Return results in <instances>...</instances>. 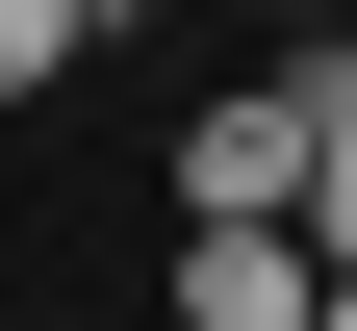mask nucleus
Returning a JSON list of instances; mask_svg holds the SVG:
<instances>
[{
    "mask_svg": "<svg viewBox=\"0 0 357 331\" xmlns=\"http://www.w3.org/2000/svg\"><path fill=\"white\" fill-rule=\"evenodd\" d=\"M306 229V77H230V102H204V128H178V229Z\"/></svg>",
    "mask_w": 357,
    "mask_h": 331,
    "instance_id": "obj_1",
    "label": "nucleus"
},
{
    "mask_svg": "<svg viewBox=\"0 0 357 331\" xmlns=\"http://www.w3.org/2000/svg\"><path fill=\"white\" fill-rule=\"evenodd\" d=\"M178 331H332V255H306V229H178Z\"/></svg>",
    "mask_w": 357,
    "mask_h": 331,
    "instance_id": "obj_2",
    "label": "nucleus"
},
{
    "mask_svg": "<svg viewBox=\"0 0 357 331\" xmlns=\"http://www.w3.org/2000/svg\"><path fill=\"white\" fill-rule=\"evenodd\" d=\"M306 255L357 280V52H306Z\"/></svg>",
    "mask_w": 357,
    "mask_h": 331,
    "instance_id": "obj_3",
    "label": "nucleus"
},
{
    "mask_svg": "<svg viewBox=\"0 0 357 331\" xmlns=\"http://www.w3.org/2000/svg\"><path fill=\"white\" fill-rule=\"evenodd\" d=\"M77 52H102V0H0V102H52Z\"/></svg>",
    "mask_w": 357,
    "mask_h": 331,
    "instance_id": "obj_4",
    "label": "nucleus"
},
{
    "mask_svg": "<svg viewBox=\"0 0 357 331\" xmlns=\"http://www.w3.org/2000/svg\"><path fill=\"white\" fill-rule=\"evenodd\" d=\"M332 331H357V280H332Z\"/></svg>",
    "mask_w": 357,
    "mask_h": 331,
    "instance_id": "obj_5",
    "label": "nucleus"
}]
</instances>
